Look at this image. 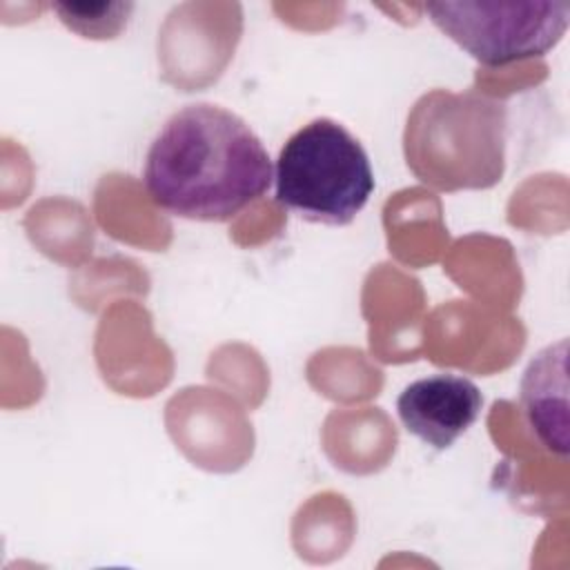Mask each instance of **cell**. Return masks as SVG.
Listing matches in <instances>:
<instances>
[{
    "mask_svg": "<svg viewBox=\"0 0 570 570\" xmlns=\"http://www.w3.org/2000/svg\"><path fill=\"white\" fill-rule=\"evenodd\" d=\"M272 178L261 138L243 118L209 102L171 114L145 158L154 205L187 220H232L269 189Z\"/></svg>",
    "mask_w": 570,
    "mask_h": 570,
    "instance_id": "6da1fadb",
    "label": "cell"
},
{
    "mask_svg": "<svg viewBox=\"0 0 570 570\" xmlns=\"http://www.w3.org/2000/svg\"><path fill=\"white\" fill-rule=\"evenodd\" d=\"M503 149L505 107L476 94L432 91L407 118V165L436 189L492 187L503 176Z\"/></svg>",
    "mask_w": 570,
    "mask_h": 570,
    "instance_id": "7a4b0ae2",
    "label": "cell"
},
{
    "mask_svg": "<svg viewBox=\"0 0 570 570\" xmlns=\"http://www.w3.org/2000/svg\"><path fill=\"white\" fill-rule=\"evenodd\" d=\"M276 200L309 223L350 225L374 191L363 145L336 120L314 118L296 129L274 165Z\"/></svg>",
    "mask_w": 570,
    "mask_h": 570,
    "instance_id": "3957f363",
    "label": "cell"
},
{
    "mask_svg": "<svg viewBox=\"0 0 570 570\" xmlns=\"http://www.w3.org/2000/svg\"><path fill=\"white\" fill-rule=\"evenodd\" d=\"M430 20L485 67H503L554 49L568 24L570 2H430Z\"/></svg>",
    "mask_w": 570,
    "mask_h": 570,
    "instance_id": "277c9868",
    "label": "cell"
},
{
    "mask_svg": "<svg viewBox=\"0 0 570 570\" xmlns=\"http://www.w3.org/2000/svg\"><path fill=\"white\" fill-rule=\"evenodd\" d=\"M483 407L481 390L459 374H432L410 383L396 399L403 428L423 443L445 450L472 423Z\"/></svg>",
    "mask_w": 570,
    "mask_h": 570,
    "instance_id": "5b68a950",
    "label": "cell"
},
{
    "mask_svg": "<svg viewBox=\"0 0 570 570\" xmlns=\"http://www.w3.org/2000/svg\"><path fill=\"white\" fill-rule=\"evenodd\" d=\"M60 22L82 38H116L129 22L131 2H53Z\"/></svg>",
    "mask_w": 570,
    "mask_h": 570,
    "instance_id": "8992f818",
    "label": "cell"
}]
</instances>
